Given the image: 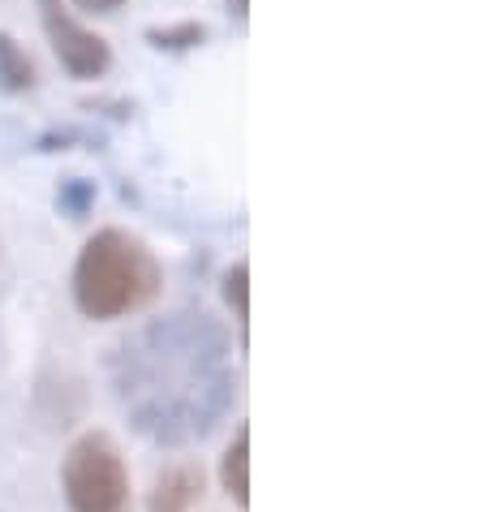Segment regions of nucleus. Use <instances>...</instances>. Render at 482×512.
Here are the masks:
<instances>
[{
  "label": "nucleus",
  "instance_id": "obj_6",
  "mask_svg": "<svg viewBox=\"0 0 482 512\" xmlns=\"http://www.w3.org/2000/svg\"><path fill=\"white\" fill-rule=\"evenodd\" d=\"M220 487L233 495L237 508H250V426H237L220 457Z\"/></svg>",
  "mask_w": 482,
  "mask_h": 512
},
{
  "label": "nucleus",
  "instance_id": "obj_12",
  "mask_svg": "<svg viewBox=\"0 0 482 512\" xmlns=\"http://www.w3.org/2000/svg\"><path fill=\"white\" fill-rule=\"evenodd\" d=\"M82 13H91V18H112L117 9H125V0H74Z\"/></svg>",
  "mask_w": 482,
  "mask_h": 512
},
{
  "label": "nucleus",
  "instance_id": "obj_11",
  "mask_svg": "<svg viewBox=\"0 0 482 512\" xmlns=\"http://www.w3.org/2000/svg\"><path fill=\"white\" fill-rule=\"evenodd\" d=\"M74 147H99V138H91L87 130H74V125H65V130H48L44 138L35 142V151H74Z\"/></svg>",
  "mask_w": 482,
  "mask_h": 512
},
{
  "label": "nucleus",
  "instance_id": "obj_5",
  "mask_svg": "<svg viewBox=\"0 0 482 512\" xmlns=\"http://www.w3.org/2000/svg\"><path fill=\"white\" fill-rule=\"evenodd\" d=\"M198 500H203V469L194 461H181V465H168L164 474H155L147 512H190Z\"/></svg>",
  "mask_w": 482,
  "mask_h": 512
},
{
  "label": "nucleus",
  "instance_id": "obj_9",
  "mask_svg": "<svg viewBox=\"0 0 482 512\" xmlns=\"http://www.w3.org/2000/svg\"><path fill=\"white\" fill-rule=\"evenodd\" d=\"M220 297H224V306L233 310L237 336H241V345H246V332H250V263H246V259H237V263L224 267V276H220Z\"/></svg>",
  "mask_w": 482,
  "mask_h": 512
},
{
  "label": "nucleus",
  "instance_id": "obj_1",
  "mask_svg": "<svg viewBox=\"0 0 482 512\" xmlns=\"http://www.w3.org/2000/svg\"><path fill=\"white\" fill-rule=\"evenodd\" d=\"M108 375L130 426L160 448L207 439L237 401L229 332L203 310L143 323L112 349Z\"/></svg>",
  "mask_w": 482,
  "mask_h": 512
},
{
  "label": "nucleus",
  "instance_id": "obj_4",
  "mask_svg": "<svg viewBox=\"0 0 482 512\" xmlns=\"http://www.w3.org/2000/svg\"><path fill=\"white\" fill-rule=\"evenodd\" d=\"M39 22H44V35L56 52V61L69 78L78 82H99L112 69V48L108 39L82 26L74 13H69L65 0H39Z\"/></svg>",
  "mask_w": 482,
  "mask_h": 512
},
{
  "label": "nucleus",
  "instance_id": "obj_2",
  "mask_svg": "<svg viewBox=\"0 0 482 512\" xmlns=\"http://www.w3.org/2000/svg\"><path fill=\"white\" fill-rule=\"evenodd\" d=\"M164 289L155 250L130 229H95L74 259V306L95 323L130 319L147 310Z\"/></svg>",
  "mask_w": 482,
  "mask_h": 512
},
{
  "label": "nucleus",
  "instance_id": "obj_10",
  "mask_svg": "<svg viewBox=\"0 0 482 512\" xmlns=\"http://www.w3.org/2000/svg\"><path fill=\"white\" fill-rule=\"evenodd\" d=\"M95 198H99V186L91 177L69 173V177L56 181V211H61L65 220H87L91 207H95Z\"/></svg>",
  "mask_w": 482,
  "mask_h": 512
},
{
  "label": "nucleus",
  "instance_id": "obj_13",
  "mask_svg": "<svg viewBox=\"0 0 482 512\" xmlns=\"http://www.w3.org/2000/svg\"><path fill=\"white\" fill-rule=\"evenodd\" d=\"M224 9H229V18H233L237 26L250 22V0H224Z\"/></svg>",
  "mask_w": 482,
  "mask_h": 512
},
{
  "label": "nucleus",
  "instance_id": "obj_3",
  "mask_svg": "<svg viewBox=\"0 0 482 512\" xmlns=\"http://www.w3.org/2000/svg\"><path fill=\"white\" fill-rule=\"evenodd\" d=\"M61 495L69 512H134L130 465L108 431H82L65 448Z\"/></svg>",
  "mask_w": 482,
  "mask_h": 512
},
{
  "label": "nucleus",
  "instance_id": "obj_7",
  "mask_svg": "<svg viewBox=\"0 0 482 512\" xmlns=\"http://www.w3.org/2000/svg\"><path fill=\"white\" fill-rule=\"evenodd\" d=\"M35 87H39V69L31 61V52H26L9 31H0V91L5 95H26Z\"/></svg>",
  "mask_w": 482,
  "mask_h": 512
},
{
  "label": "nucleus",
  "instance_id": "obj_8",
  "mask_svg": "<svg viewBox=\"0 0 482 512\" xmlns=\"http://www.w3.org/2000/svg\"><path fill=\"white\" fill-rule=\"evenodd\" d=\"M143 39L155 52H168V56H181V52H198L211 39L207 22H168V26H147Z\"/></svg>",
  "mask_w": 482,
  "mask_h": 512
}]
</instances>
